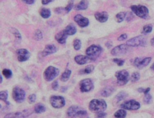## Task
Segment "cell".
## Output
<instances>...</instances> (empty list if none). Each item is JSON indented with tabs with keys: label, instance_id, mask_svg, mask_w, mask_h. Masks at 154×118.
I'll use <instances>...</instances> for the list:
<instances>
[{
	"label": "cell",
	"instance_id": "1",
	"mask_svg": "<svg viewBox=\"0 0 154 118\" xmlns=\"http://www.w3.org/2000/svg\"><path fill=\"white\" fill-rule=\"evenodd\" d=\"M89 108L93 112H104L107 108V103L103 99H93L90 102Z\"/></svg>",
	"mask_w": 154,
	"mask_h": 118
},
{
	"label": "cell",
	"instance_id": "2",
	"mask_svg": "<svg viewBox=\"0 0 154 118\" xmlns=\"http://www.w3.org/2000/svg\"><path fill=\"white\" fill-rule=\"evenodd\" d=\"M103 49L99 45H93L89 47L86 51V54L91 60H96L102 54Z\"/></svg>",
	"mask_w": 154,
	"mask_h": 118
},
{
	"label": "cell",
	"instance_id": "3",
	"mask_svg": "<svg viewBox=\"0 0 154 118\" xmlns=\"http://www.w3.org/2000/svg\"><path fill=\"white\" fill-rule=\"evenodd\" d=\"M67 114L70 117H84L87 115V112L86 110H84L81 107L74 105V106H71L68 109Z\"/></svg>",
	"mask_w": 154,
	"mask_h": 118
},
{
	"label": "cell",
	"instance_id": "4",
	"mask_svg": "<svg viewBox=\"0 0 154 118\" xmlns=\"http://www.w3.org/2000/svg\"><path fill=\"white\" fill-rule=\"evenodd\" d=\"M131 10L132 11V12L135 15H137V16L141 18L146 19L148 17L149 10L146 6L141 5H132L131 6Z\"/></svg>",
	"mask_w": 154,
	"mask_h": 118
},
{
	"label": "cell",
	"instance_id": "5",
	"mask_svg": "<svg viewBox=\"0 0 154 118\" xmlns=\"http://www.w3.org/2000/svg\"><path fill=\"white\" fill-rule=\"evenodd\" d=\"M59 74H60L59 69L54 66H48L44 72V77L46 81H51L55 79L58 76Z\"/></svg>",
	"mask_w": 154,
	"mask_h": 118
},
{
	"label": "cell",
	"instance_id": "6",
	"mask_svg": "<svg viewBox=\"0 0 154 118\" xmlns=\"http://www.w3.org/2000/svg\"><path fill=\"white\" fill-rule=\"evenodd\" d=\"M147 39H146L144 36H139L129 39V40L127 41V42H126V45H127L128 46L132 47H144L147 45Z\"/></svg>",
	"mask_w": 154,
	"mask_h": 118
},
{
	"label": "cell",
	"instance_id": "7",
	"mask_svg": "<svg viewBox=\"0 0 154 118\" xmlns=\"http://www.w3.org/2000/svg\"><path fill=\"white\" fill-rule=\"evenodd\" d=\"M115 77L118 85H125L129 80V74L126 70H120L116 72Z\"/></svg>",
	"mask_w": 154,
	"mask_h": 118
},
{
	"label": "cell",
	"instance_id": "8",
	"mask_svg": "<svg viewBox=\"0 0 154 118\" xmlns=\"http://www.w3.org/2000/svg\"><path fill=\"white\" fill-rule=\"evenodd\" d=\"M12 96L15 102L17 103H21L25 100L26 93L23 89L18 87H15L12 91Z\"/></svg>",
	"mask_w": 154,
	"mask_h": 118
},
{
	"label": "cell",
	"instance_id": "9",
	"mask_svg": "<svg viewBox=\"0 0 154 118\" xmlns=\"http://www.w3.org/2000/svg\"><path fill=\"white\" fill-rule=\"evenodd\" d=\"M51 105L55 108H61L66 105V101L63 96H53L50 99Z\"/></svg>",
	"mask_w": 154,
	"mask_h": 118
},
{
	"label": "cell",
	"instance_id": "10",
	"mask_svg": "<svg viewBox=\"0 0 154 118\" xmlns=\"http://www.w3.org/2000/svg\"><path fill=\"white\" fill-rule=\"evenodd\" d=\"M94 87V84L92 80L87 78L84 79L80 82V90L83 93H87V92L91 91Z\"/></svg>",
	"mask_w": 154,
	"mask_h": 118
},
{
	"label": "cell",
	"instance_id": "11",
	"mask_svg": "<svg viewBox=\"0 0 154 118\" xmlns=\"http://www.w3.org/2000/svg\"><path fill=\"white\" fill-rule=\"evenodd\" d=\"M32 114V111L31 109L23 110L22 111L14 113H10L5 116L4 118H26L28 116L31 115Z\"/></svg>",
	"mask_w": 154,
	"mask_h": 118
},
{
	"label": "cell",
	"instance_id": "12",
	"mask_svg": "<svg viewBox=\"0 0 154 118\" xmlns=\"http://www.w3.org/2000/svg\"><path fill=\"white\" fill-rule=\"evenodd\" d=\"M151 57H145V58H141V57H138L134 60V66L135 67L138 68V69H141L143 68L146 67L150 64V61H151Z\"/></svg>",
	"mask_w": 154,
	"mask_h": 118
},
{
	"label": "cell",
	"instance_id": "13",
	"mask_svg": "<svg viewBox=\"0 0 154 118\" xmlns=\"http://www.w3.org/2000/svg\"><path fill=\"white\" fill-rule=\"evenodd\" d=\"M128 50H129V46L126 44H123V45H118V46L113 48L112 51H111V54L113 56H116V57L122 56L123 54H126Z\"/></svg>",
	"mask_w": 154,
	"mask_h": 118
},
{
	"label": "cell",
	"instance_id": "14",
	"mask_svg": "<svg viewBox=\"0 0 154 118\" xmlns=\"http://www.w3.org/2000/svg\"><path fill=\"white\" fill-rule=\"evenodd\" d=\"M121 107L125 110H132V111H135V110L139 109L140 107H141V104L135 100H129L124 102L123 104H122Z\"/></svg>",
	"mask_w": 154,
	"mask_h": 118
},
{
	"label": "cell",
	"instance_id": "15",
	"mask_svg": "<svg viewBox=\"0 0 154 118\" xmlns=\"http://www.w3.org/2000/svg\"><path fill=\"white\" fill-rule=\"evenodd\" d=\"M17 60L20 62H25L28 60L30 57V53L26 49H19L17 51Z\"/></svg>",
	"mask_w": 154,
	"mask_h": 118
},
{
	"label": "cell",
	"instance_id": "16",
	"mask_svg": "<svg viewBox=\"0 0 154 118\" xmlns=\"http://www.w3.org/2000/svg\"><path fill=\"white\" fill-rule=\"evenodd\" d=\"M74 20L81 27H87L90 24V21H89L88 18L82 16L81 14H77L74 17Z\"/></svg>",
	"mask_w": 154,
	"mask_h": 118
},
{
	"label": "cell",
	"instance_id": "17",
	"mask_svg": "<svg viewBox=\"0 0 154 118\" xmlns=\"http://www.w3.org/2000/svg\"><path fill=\"white\" fill-rule=\"evenodd\" d=\"M57 51V48L54 45H48L44 51L40 54V56L42 57H45L48 55H51V54H54Z\"/></svg>",
	"mask_w": 154,
	"mask_h": 118
},
{
	"label": "cell",
	"instance_id": "18",
	"mask_svg": "<svg viewBox=\"0 0 154 118\" xmlns=\"http://www.w3.org/2000/svg\"><path fill=\"white\" fill-rule=\"evenodd\" d=\"M68 35L66 34L65 30H63V31L60 32V33H57L56 35V40L57 41V42L60 44H62V45H64L66 44V40H67Z\"/></svg>",
	"mask_w": 154,
	"mask_h": 118
},
{
	"label": "cell",
	"instance_id": "19",
	"mask_svg": "<svg viewBox=\"0 0 154 118\" xmlns=\"http://www.w3.org/2000/svg\"><path fill=\"white\" fill-rule=\"evenodd\" d=\"M95 17L99 22L105 23L108 20V14L106 11L97 12L95 14Z\"/></svg>",
	"mask_w": 154,
	"mask_h": 118
},
{
	"label": "cell",
	"instance_id": "20",
	"mask_svg": "<svg viewBox=\"0 0 154 118\" xmlns=\"http://www.w3.org/2000/svg\"><path fill=\"white\" fill-rule=\"evenodd\" d=\"M75 61L79 65H84L88 61V57L84 55H78L75 57Z\"/></svg>",
	"mask_w": 154,
	"mask_h": 118
},
{
	"label": "cell",
	"instance_id": "21",
	"mask_svg": "<svg viewBox=\"0 0 154 118\" xmlns=\"http://www.w3.org/2000/svg\"><path fill=\"white\" fill-rule=\"evenodd\" d=\"M114 91V88L112 87H106L101 91V95L104 97H108L111 96Z\"/></svg>",
	"mask_w": 154,
	"mask_h": 118
},
{
	"label": "cell",
	"instance_id": "22",
	"mask_svg": "<svg viewBox=\"0 0 154 118\" xmlns=\"http://www.w3.org/2000/svg\"><path fill=\"white\" fill-rule=\"evenodd\" d=\"M89 5V2L88 1H81L78 4H77L75 6V10H86L88 8Z\"/></svg>",
	"mask_w": 154,
	"mask_h": 118
},
{
	"label": "cell",
	"instance_id": "23",
	"mask_svg": "<svg viewBox=\"0 0 154 118\" xmlns=\"http://www.w3.org/2000/svg\"><path fill=\"white\" fill-rule=\"evenodd\" d=\"M64 30L68 36H73V35H75V33H77L76 27H75L74 25H72V24H70V25L67 26L66 28Z\"/></svg>",
	"mask_w": 154,
	"mask_h": 118
},
{
	"label": "cell",
	"instance_id": "24",
	"mask_svg": "<svg viewBox=\"0 0 154 118\" xmlns=\"http://www.w3.org/2000/svg\"><path fill=\"white\" fill-rule=\"evenodd\" d=\"M40 14L43 18H45V19H48V18H49L50 17H51V11L50 9L46 8H42V10H41Z\"/></svg>",
	"mask_w": 154,
	"mask_h": 118
},
{
	"label": "cell",
	"instance_id": "25",
	"mask_svg": "<svg viewBox=\"0 0 154 118\" xmlns=\"http://www.w3.org/2000/svg\"><path fill=\"white\" fill-rule=\"evenodd\" d=\"M71 74H72V71L69 70V69H66L63 74H62L61 76V81H63V82H66L69 79L71 76Z\"/></svg>",
	"mask_w": 154,
	"mask_h": 118
},
{
	"label": "cell",
	"instance_id": "26",
	"mask_svg": "<svg viewBox=\"0 0 154 118\" xmlns=\"http://www.w3.org/2000/svg\"><path fill=\"white\" fill-rule=\"evenodd\" d=\"M45 111H46V108L43 104H37L35 107V112L37 113V114H41V113L45 112Z\"/></svg>",
	"mask_w": 154,
	"mask_h": 118
},
{
	"label": "cell",
	"instance_id": "27",
	"mask_svg": "<svg viewBox=\"0 0 154 118\" xmlns=\"http://www.w3.org/2000/svg\"><path fill=\"white\" fill-rule=\"evenodd\" d=\"M114 117L116 118H125L126 117V111L124 109H120L115 112Z\"/></svg>",
	"mask_w": 154,
	"mask_h": 118
},
{
	"label": "cell",
	"instance_id": "28",
	"mask_svg": "<svg viewBox=\"0 0 154 118\" xmlns=\"http://www.w3.org/2000/svg\"><path fill=\"white\" fill-rule=\"evenodd\" d=\"M126 13H125V12H120V13H118L116 15V19H117V22L121 23L126 18Z\"/></svg>",
	"mask_w": 154,
	"mask_h": 118
},
{
	"label": "cell",
	"instance_id": "29",
	"mask_svg": "<svg viewBox=\"0 0 154 118\" xmlns=\"http://www.w3.org/2000/svg\"><path fill=\"white\" fill-rule=\"evenodd\" d=\"M94 68L95 67L93 65H89V66H87V67L84 69V70L81 71V73H84V74H90L91 72H93V70H94Z\"/></svg>",
	"mask_w": 154,
	"mask_h": 118
},
{
	"label": "cell",
	"instance_id": "30",
	"mask_svg": "<svg viewBox=\"0 0 154 118\" xmlns=\"http://www.w3.org/2000/svg\"><path fill=\"white\" fill-rule=\"evenodd\" d=\"M127 96V94H126L125 92H120V93H119L116 96V101H117V102H120V101H122L123 99H124Z\"/></svg>",
	"mask_w": 154,
	"mask_h": 118
},
{
	"label": "cell",
	"instance_id": "31",
	"mask_svg": "<svg viewBox=\"0 0 154 118\" xmlns=\"http://www.w3.org/2000/svg\"><path fill=\"white\" fill-rule=\"evenodd\" d=\"M0 98L2 101H4L8 105H10L8 102V92L7 91H2L0 93Z\"/></svg>",
	"mask_w": 154,
	"mask_h": 118
},
{
	"label": "cell",
	"instance_id": "32",
	"mask_svg": "<svg viewBox=\"0 0 154 118\" xmlns=\"http://www.w3.org/2000/svg\"><path fill=\"white\" fill-rule=\"evenodd\" d=\"M34 39L37 41H40L43 39V34H42V31L39 30H36L34 33Z\"/></svg>",
	"mask_w": 154,
	"mask_h": 118
},
{
	"label": "cell",
	"instance_id": "33",
	"mask_svg": "<svg viewBox=\"0 0 154 118\" xmlns=\"http://www.w3.org/2000/svg\"><path fill=\"white\" fill-rule=\"evenodd\" d=\"M152 30H153V26L150 25V24H147V25H145L144 26L142 33H144V34H148V33H151Z\"/></svg>",
	"mask_w": 154,
	"mask_h": 118
},
{
	"label": "cell",
	"instance_id": "34",
	"mask_svg": "<svg viewBox=\"0 0 154 118\" xmlns=\"http://www.w3.org/2000/svg\"><path fill=\"white\" fill-rule=\"evenodd\" d=\"M73 46L76 51H79L81 48V41L80 39H75L73 42Z\"/></svg>",
	"mask_w": 154,
	"mask_h": 118
},
{
	"label": "cell",
	"instance_id": "35",
	"mask_svg": "<svg viewBox=\"0 0 154 118\" xmlns=\"http://www.w3.org/2000/svg\"><path fill=\"white\" fill-rule=\"evenodd\" d=\"M12 72L10 70V69H5L2 70V75H4L6 78H10L12 77Z\"/></svg>",
	"mask_w": 154,
	"mask_h": 118
},
{
	"label": "cell",
	"instance_id": "36",
	"mask_svg": "<svg viewBox=\"0 0 154 118\" xmlns=\"http://www.w3.org/2000/svg\"><path fill=\"white\" fill-rule=\"evenodd\" d=\"M139 79H140V74L137 72H134V73L132 75V76H131V81H132V82H137Z\"/></svg>",
	"mask_w": 154,
	"mask_h": 118
},
{
	"label": "cell",
	"instance_id": "37",
	"mask_svg": "<svg viewBox=\"0 0 154 118\" xmlns=\"http://www.w3.org/2000/svg\"><path fill=\"white\" fill-rule=\"evenodd\" d=\"M10 30L11 31L12 34L14 35L16 39H19V40H20V39H21V35H20V32L18 31L17 30H16V29H14V28H12V29H10Z\"/></svg>",
	"mask_w": 154,
	"mask_h": 118
},
{
	"label": "cell",
	"instance_id": "38",
	"mask_svg": "<svg viewBox=\"0 0 154 118\" xmlns=\"http://www.w3.org/2000/svg\"><path fill=\"white\" fill-rule=\"evenodd\" d=\"M113 62H114V63H115L116 64L119 66H123V64H124V63H125L124 60H122V59H120V58L113 59Z\"/></svg>",
	"mask_w": 154,
	"mask_h": 118
},
{
	"label": "cell",
	"instance_id": "39",
	"mask_svg": "<svg viewBox=\"0 0 154 118\" xmlns=\"http://www.w3.org/2000/svg\"><path fill=\"white\" fill-rule=\"evenodd\" d=\"M152 101V96L150 94H147L145 96V97H144V102H145L146 104H150V102H151Z\"/></svg>",
	"mask_w": 154,
	"mask_h": 118
},
{
	"label": "cell",
	"instance_id": "40",
	"mask_svg": "<svg viewBox=\"0 0 154 118\" xmlns=\"http://www.w3.org/2000/svg\"><path fill=\"white\" fill-rule=\"evenodd\" d=\"M73 5H74L73 2H69V5H68L65 8V11H66V13H69V12L72 10V8H73Z\"/></svg>",
	"mask_w": 154,
	"mask_h": 118
},
{
	"label": "cell",
	"instance_id": "41",
	"mask_svg": "<svg viewBox=\"0 0 154 118\" xmlns=\"http://www.w3.org/2000/svg\"><path fill=\"white\" fill-rule=\"evenodd\" d=\"M36 101V96L35 94H32L29 96V103L32 104Z\"/></svg>",
	"mask_w": 154,
	"mask_h": 118
},
{
	"label": "cell",
	"instance_id": "42",
	"mask_svg": "<svg viewBox=\"0 0 154 118\" xmlns=\"http://www.w3.org/2000/svg\"><path fill=\"white\" fill-rule=\"evenodd\" d=\"M52 88H53V90H58V88H59L58 81H54V82H53Z\"/></svg>",
	"mask_w": 154,
	"mask_h": 118
},
{
	"label": "cell",
	"instance_id": "43",
	"mask_svg": "<svg viewBox=\"0 0 154 118\" xmlns=\"http://www.w3.org/2000/svg\"><path fill=\"white\" fill-rule=\"evenodd\" d=\"M107 116V114L105 112H99L96 115V118H105Z\"/></svg>",
	"mask_w": 154,
	"mask_h": 118
},
{
	"label": "cell",
	"instance_id": "44",
	"mask_svg": "<svg viewBox=\"0 0 154 118\" xmlns=\"http://www.w3.org/2000/svg\"><path fill=\"white\" fill-rule=\"evenodd\" d=\"M127 35L126 34H123V35H121V36H119L118 37V41H124V40H126V39H127Z\"/></svg>",
	"mask_w": 154,
	"mask_h": 118
},
{
	"label": "cell",
	"instance_id": "45",
	"mask_svg": "<svg viewBox=\"0 0 154 118\" xmlns=\"http://www.w3.org/2000/svg\"><path fill=\"white\" fill-rule=\"evenodd\" d=\"M126 18L128 21H130L131 20L133 19V15H132V13H127L126 14Z\"/></svg>",
	"mask_w": 154,
	"mask_h": 118
},
{
	"label": "cell",
	"instance_id": "46",
	"mask_svg": "<svg viewBox=\"0 0 154 118\" xmlns=\"http://www.w3.org/2000/svg\"><path fill=\"white\" fill-rule=\"evenodd\" d=\"M23 2L26 3V4L32 5V4H33V3L35 2V1H34V0H31V1H29V0H23Z\"/></svg>",
	"mask_w": 154,
	"mask_h": 118
},
{
	"label": "cell",
	"instance_id": "47",
	"mask_svg": "<svg viewBox=\"0 0 154 118\" xmlns=\"http://www.w3.org/2000/svg\"><path fill=\"white\" fill-rule=\"evenodd\" d=\"M52 0H42V3L43 5H48V4H49V3H51V2H52Z\"/></svg>",
	"mask_w": 154,
	"mask_h": 118
},
{
	"label": "cell",
	"instance_id": "48",
	"mask_svg": "<svg viewBox=\"0 0 154 118\" xmlns=\"http://www.w3.org/2000/svg\"><path fill=\"white\" fill-rule=\"evenodd\" d=\"M63 8H57L55 10V11L57 12V13L60 14L61 12H63Z\"/></svg>",
	"mask_w": 154,
	"mask_h": 118
},
{
	"label": "cell",
	"instance_id": "49",
	"mask_svg": "<svg viewBox=\"0 0 154 118\" xmlns=\"http://www.w3.org/2000/svg\"><path fill=\"white\" fill-rule=\"evenodd\" d=\"M111 46H112V43H111V42H107V43H106V47H107V48H111Z\"/></svg>",
	"mask_w": 154,
	"mask_h": 118
},
{
	"label": "cell",
	"instance_id": "50",
	"mask_svg": "<svg viewBox=\"0 0 154 118\" xmlns=\"http://www.w3.org/2000/svg\"><path fill=\"white\" fill-rule=\"evenodd\" d=\"M150 87H148V88H147V89H145V90H144V94H148V93H149V91H150Z\"/></svg>",
	"mask_w": 154,
	"mask_h": 118
},
{
	"label": "cell",
	"instance_id": "51",
	"mask_svg": "<svg viewBox=\"0 0 154 118\" xmlns=\"http://www.w3.org/2000/svg\"><path fill=\"white\" fill-rule=\"evenodd\" d=\"M144 90H145V89H144V88H139V89H138V91L140 92V93H144Z\"/></svg>",
	"mask_w": 154,
	"mask_h": 118
},
{
	"label": "cell",
	"instance_id": "52",
	"mask_svg": "<svg viewBox=\"0 0 154 118\" xmlns=\"http://www.w3.org/2000/svg\"><path fill=\"white\" fill-rule=\"evenodd\" d=\"M151 45H153V46H154V38H153L151 40Z\"/></svg>",
	"mask_w": 154,
	"mask_h": 118
},
{
	"label": "cell",
	"instance_id": "53",
	"mask_svg": "<svg viewBox=\"0 0 154 118\" xmlns=\"http://www.w3.org/2000/svg\"><path fill=\"white\" fill-rule=\"evenodd\" d=\"M150 69H151L152 70L154 71V63H153V65H152V66H151V67H150Z\"/></svg>",
	"mask_w": 154,
	"mask_h": 118
},
{
	"label": "cell",
	"instance_id": "54",
	"mask_svg": "<svg viewBox=\"0 0 154 118\" xmlns=\"http://www.w3.org/2000/svg\"><path fill=\"white\" fill-rule=\"evenodd\" d=\"M67 90V88H66V87H63V89H62V91H63V92H64V90Z\"/></svg>",
	"mask_w": 154,
	"mask_h": 118
}]
</instances>
